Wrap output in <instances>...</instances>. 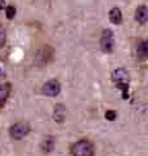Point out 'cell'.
Returning <instances> with one entry per match:
<instances>
[{
  "mask_svg": "<svg viewBox=\"0 0 148 156\" xmlns=\"http://www.w3.org/2000/svg\"><path fill=\"white\" fill-rule=\"evenodd\" d=\"M94 148L93 144L88 141H80L74 144L72 147V155L74 156H93Z\"/></svg>",
  "mask_w": 148,
  "mask_h": 156,
  "instance_id": "cell-1",
  "label": "cell"
},
{
  "mask_svg": "<svg viewBox=\"0 0 148 156\" xmlns=\"http://www.w3.org/2000/svg\"><path fill=\"white\" fill-rule=\"evenodd\" d=\"M115 47V39H113V32L111 30H105L101 37V49L103 52L109 53L113 51Z\"/></svg>",
  "mask_w": 148,
  "mask_h": 156,
  "instance_id": "cell-2",
  "label": "cell"
},
{
  "mask_svg": "<svg viewBox=\"0 0 148 156\" xmlns=\"http://www.w3.org/2000/svg\"><path fill=\"white\" fill-rule=\"evenodd\" d=\"M29 132H30V126L23 121L17 122V124H14L10 128V136L14 139H22L29 134Z\"/></svg>",
  "mask_w": 148,
  "mask_h": 156,
  "instance_id": "cell-3",
  "label": "cell"
},
{
  "mask_svg": "<svg viewBox=\"0 0 148 156\" xmlns=\"http://www.w3.org/2000/svg\"><path fill=\"white\" fill-rule=\"evenodd\" d=\"M43 92L45 96L56 97V96H58V93L61 92V85H59V83L57 80H49L48 83L44 84Z\"/></svg>",
  "mask_w": 148,
  "mask_h": 156,
  "instance_id": "cell-4",
  "label": "cell"
},
{
  "mask_svg": "<svg viewBox=\"0 0 148 156\" xmlns=\"http://www.w3.org/2000/svg\"><path fill=\"white\" fill-rule=\"evenodd\" d=\"M49 61H50V49L49 48H43L36 53V58H35L36 65L44 66V65H46Z\"/></svg>",
  "mask_w": 148,
  "mask_h": 156,
  "instance_id": "cell-5",
  "label": "cell"
},
{
  "mask_svg": "<svg viewBox=\"0 0 148 156\" xmlns=\"http://www.w3.org/2000/svg\"><path fill=\"white\" fill-rule=\"evenodd\" d=\"M112 80L116 84H122V83H128L129 80V74L125 69H117L112 72Z\"/></svg>",
  "mask_w": 148,
  "mask_h": 156,
  "instance_id": "cell-6",
  "label": "cell"
},
{
  "mask_svg": "<svg viewBox=\"0 0 148 156\" xmlns=\"http://www.w3.org/2000/svg\"><path fill=\"white\" fill-rule=\"evenodd\" d=\"M135 20L142 25L146 23V22L148 21V8L146 7V5H140V7H138V9H136V12H135Z\"/></svg>",
  "mask_w": 148,
  "mask_h": 156,
  "instance_id": "cell-7",
  "label": "cell"
},
{
  "mask_svg": "<svg viewBox=\"0 0 148 156\" xmlns=\"http://www.w3.org/2000/svg\"><path fill=\"white\" fill-rule=\"evenodd\" d=\"M109 21L115 25H120L122 22V13L119 8H113L109 12Z\"/></svg>",
  "mask_w": 148,
  "mask_h": 156,
  "instance_id": "cell-8",
  "label": "cell"
},
{
  "mask_svg": "<svg viewBox=\"0 0 148 156\" xmlns=\"http://www.w3.org/2000/svg\"><path fill=\"white\" fill-rule=\"evenodd\" d=\"M136 53H138V57H139V58H147V57H148V40L142 41V43L139 44Z\"/></svg>",
  "mask_w": 148,
  "mask_h": 156,
  "instance_id": "cell-9",
  "label": "cell"
},
{
  "mask_svg": "<svg viewBox=\"0 0 148 156\" xmlns=\"http://www.w3.org/2000/svg\"><path fill=\"white\" fill-rule=\"evenodd\" d=\"M9 96V87L0 84V106H3Z\"/></svg>",
  "mask_w": 148,
  "mask_h": 156,
  "instance_id": "cell-10",
  "label": "cell"
},
{
  "mask_svg": "<svg viewBox=\"0 0 148 156\" xmlns=\"http://www.w3.org/2000/svg\"><path fill=\"white\" fill-rule=\"evenodd\" d=\"M64 107H63V106L61 105V106H57V107H56V112H54V118H56V120L57 121H62L63 119H64Z\"/></svg>",
  "mask_w": 148,
  "mask_h": 156,
  "instance_id": "cell-11",
  "label": "cell"
},
{
  "mask_svg": "<svg viewBox=\"0 0 148 156\" xmlns=\"http://www.w3.org/2000/svg\"><path fill=\"white\" fill-rule=\"evenodd\" d=\"M41 147L45 152H50L53 150V147H54V141L52 138H46L45 141H44V143L41 144Z\"/></svg>",
  "mask_w": 148,
  "mask_h": 156,
  "instance_id": "cell-12",
  "label": "cell"
},
{
  "mask_svg": "<svg viewBox=\"0 0 148 156\" xmlns=\"http://www.w3.org/2000/svg\"><path fill=\"white\" fill-rule=\"evenodd\" d=\"M15 12H17L15 7H13V5H8V8H7V18L12 20L15 16Z\"/></svg>",
  "mask_w": 148,
  "mask_h": 156,
  "instance_id": "cell-13",
  "label": "cell"
},
{
  "mask_svg": "<svg viewBox=\"0 0 148 156\" xmlns=\"http://www.w3.org/2000/svg\"><path fill=\"white\" fill-rule=\"evenodd\" d=\"M106 119L109 120V121H113V120H116V112L115 111H111V110H108L107 112H106Z\"/></svg>",
  "mask_w": 148,
  "mask_h": 156,
  "instance_id": "cell-14",
  "label": "cell"
},
{
  "mask_svg": "<svg viewBox=\"0 0 148 156\" xmlns=\"http://www.w3.org/2000/svg\"><path fill=\"white\" fill-rule=\"evenodd\" d=\"M4 43H5V30L0 26V48L4 45Z\"/></svg>",
  "mask_w": 148,
  "mask_h": 156,
  "instance_id": "cell-15",
  "label": "cell"
},
{
  "mask_svg": "<svg viewBox=\"0 0 148 156\" xmlns=\"http://www.w3.org/2000/svg\"><path fill=\"white\" fill-rule=\"evenodd\" d=\"M4 5H5V3H4V0H0V10H2V9L4 8Z\"/></svg>",
  "mask_w": 148,
  "mask_h": 156,
  "instance_id": "cell-16",
  "label": "cell"
}]
</instances>
